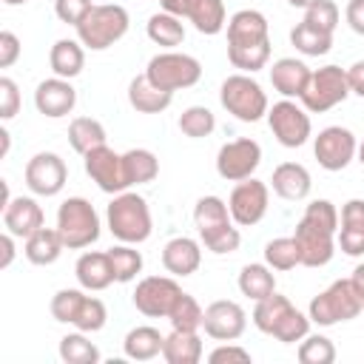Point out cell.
<instances>
[{"label": "cell", "mask_w": 364, "mask_h": 364, "mask_svg": "<svg viewBox=\"0 0 364 364\" xmlns=\"http://www.w3.org/2000/svg\"><path fill=\"white\" fill-rule=\"evenodd\" d=\"M344 20L355 34L364 37V0H350L344 9Z\"/></svg>", "instance_id": "cell-51"}, {"label": "cell", "mask_w": 364, "mask_h": 364, "mask_svg": "<svg viewBox=\"0 0 364 364\" xmlns=\"http://www.w3.org/2000/svg\"><path fill=\"white\" fill-rule=\"evenodd\" d=\"M74 276H77L80 287L88 290V293L111 287L114 284V270H111L108 250H85L74 264Z\"/></svg>", "instance_id": "cell-26"}, {"label": "cell", "mask_w": 364, "mask_h": 364, "mask_svg": "<svg viewBox=\"0 0 364 364\" xmlns=\"http://www.w3.org/2000/svg\"><path fill=\"white\" fill-rule=\"evenodd\" d=\"M63 250H65V242H63L60 230H57V228H46V225H43L40 230H34V233L26 239V245H23L26 259H28L31 264H37V267L54 264V262L63 256Z\"/></svg>", "instance_id": "cell-27"}, {"label": "cell", "mask_w": 364, "mask_h": 364, "mask_svg": "<svg viewBox=\"0 0 364 364\" xmlns=\"http://www.w3.org/2000/svg\"><path fill=\"white\" fill-rule=\"evenodd\" d=\"M128 26L131 17L119 3H100L74 26V31L88 51H105L128 34Z\"/></svg>", "instance_id": "cell-6"}, {"label": "cell", "mask_w": 364, "mask_h": 364, "mask_svg": "<svg viewBox=\"0 0 364 364\" xmlns=\"http://www.w3.org/2000/svg\"><path fill=\"white\" fill-rule=\"evenodd\" d=\"M100 213L94 205L82 196H68L57 208V230L65 242V250H82L91 247L100 239Z\"/></svg>", "instance_id": "cell-7"}, {"label": "cell", "mask_w": 364, "mask_h": 364, "mask_svg": "<svg viewBox=\"0 0 364 364\" xmlns=\"http://www.w3.org/2000/svg\"><path fill=\"white\" fill-rule=\"evenodd\" d=\"M208 361L210 364H250V353L239 344H230V341H222L216 350L208 353Z\"/></svg>", "instance_id": "cell-49"}, {"label": "cell", "mask_w": 364, "mask_h": 364, "mask_svg": "<svg viewBox=\"0 0 364 364\" xmlns=\"http://www.w3.org/2000/svg\"><path fill=\"white\" fill-rule=\"evenodd\" d=\"M159 6H162V11L176 14V17H182V20H185V14H188V0H159Z\"/></svg>", "instance_id": "cell-54"}, {"label": "cell", "mask_w": 364, "mask_h": 364, "mask_svg": "<svg viewBox=\"0 0 364 364\" xmlns=\"http://www.w3.org/2000/svg\"><path fill=\"white\" fill-rule=\"evenodd\" d=\"M60 358L65 364H97L100 361V350L88 338V333L74 330V333H65L60 338Z\"/></svg>", "instance_id": "cell-39"}, {"label": "cell", "mask_w": 364, "mask_h": 364, "mask_svg": "<svg viewBox=\"0 0 364 364\" xmlns=\"http://www.w3.org/2000/svg\"><path fill=\"white\" fill-rule=\"evenodd\" d=\"M202 327H205V336H210L213 341H236L247 327V313L239 301L219 299L205 307Z\"/></svg>", "instance_id": "cell-19"}, {"label": "cell", "mask_w": 364, "mask_h": 364, "mask_svg": "<svg viewBox=\"0 0 364 364\" xmlns=\"http://www.w3.org/2000/svg\"><path fill=\"white\" fill-rule=\"evenodd\" d=\"M179 296L182 287L176 284V276H145L136 282L131 301L148 318H168Z\"/></svg>", "instance_id": "cell-14"}, {"label": "cell", "mask_w": 364, "mask_h": 364, "mask_svg": "<svg viewBox=\"0 0 364 364\" xmlns=\"http://www.w3.org/2000/svg\"><path fill=\"white\" fill-rule=\"evenodd\" d=\"M82 299H85V290H77V287H63V290H57V293L51 296V304H48L54 321L71 324L74 316H77V310H80V304H82Z\"/></svg>", "instance_id": "cell-45"}, {"label": "cell", "mask_w": 364, "mask_h": 364, "mask_svg": "<svg viewBox=\"0 0 364 364\" xmlns=\"http://www.w3.org/2000/svg\"><path fill=\"white\" fill-rule=\"evenodd\" d=\"M264 262L273 267V270H293L301 264L299 259V245L293 236H279V239H270L264 245Z\"/></svg>", "instance_id": "cell-40"}, {"label": "cell", "mask_w": 364, "mask_h": 364, "mask_svg": "<svg viewBox=\"0 0 364 364\" xmlns=\"http://www.w3.org/2000/svg\"><path fill=\"white\" fill-rule=\"evenodd\" d=\"M290 46L304 57H324L333 48V34H324L301 20L290 28Z\"/></svg>", "instance_id": "cell-37"}, {"label": "cell", "mask_w": 364, "mask_h": 364, "mask_svg": "<svg viewBox=\"0 0 364 364\" xmlns=\"http://www.w3.org/2000/svg\"><path fill=\"white\" fill-rule=\"evenodd\" d=\"M350 282H353V287H355V293H358V299H361V307H364V262H361V264H355V270H353Z\"/></svg>", "instance_id": "cell-55"}, {"label": "cell", "mask_w": 364, "mask_h": 364, "mask_svg": "<svg viewBox=\"0 0 364 364\" xmlns=\"http://www.w3.org/2000/svg\"><path fill=\"white\" fill-rule=\"evenodd\" d=\"M347 82H350V94L364 97V60H358L347 68Z\"/></svg>", "instance_id": "cell-52"}, {"label": "cell", "mask_w": 364, "mask_h": 364, "mask_svg": "<svg viewBox=\"0 0 364 364\" xmlns=\"http://www.w3.org/2000/svg\"><path fill=\"white\" fill-rule=\"evenodd\" d=\"M162 344H165V336L151 327V324H139V327H131L122 338V353L131 358V361H151L156 355H162Z\"/></svg>", "instance_id": "cell-31"}, {"label": "cell", "mask_w": 364, "mask_h": 364, "mask_svg": "<svg viewBox=\"0 0 364 364\" xmlns=\"http://www.w3.org/2000/svg\"><path fill=\"white\" fill-rule=\"evenodd\" d=\"M355 156H358V162H361V165H364V139H361V142H358V151H355Z\"/></svg>", "instance_id": "cell-58"}, {"label": "cell", "mask_w": 364, "mask_h": 364, "mask_svg": "<svg viewBox=\"0 0 364 364\" xmlns=\"http://www.w3.org/2000/svg\"><path fill=\"white\" fill-rule=\"evenodd\" d=\"M68 142H71V148L80 156H85L88 151L105 145L108 134H105V125L100 119H94V117H74L71 125H68Z\"/></svg>", "instance_id": "cell-35"}, {"label": "cell", "mask_w": 364, "mask_h": 364, "mask_svg": "<svg viewBox=\"0 0 364 364\" xmlns=\"http://www.w3.org/2000/svg\"><path fill=\"white\" fill-rule=\"evenodd\" d=\"M259 165H262V145L256 139H250V136L230 139L216 154V173L222 179H228V182L250 179Z\"/></svg>", "instance_id": "cell-15"}, {"label": "cell", "mask_w": 364, "mask_h": 364, "mask_svg": "<svg viewBox=\"0 0 364 364\" xmlns=\"http://www.w3.org/2000/svg\"><path fill=\"white\" fill-rule=\"evenodd\" d=\"M94 9L91 0H54V14L60 23H68V26H77L88 11Z\"/></svg>", "instance_id": "cell-47"}, {"label": "cell", "mask_w": 364, "mask_h": 364, "mask_svg": "<svg viewBox=\"0 0 364 364\" xmlns=\"http://www.w3.org/2000/svg\"><path fill=\"white\" fill-rule=\"evenodd\" d=\"M6 6H23V3H28V0H3Z\"/></svg>", "instance_id": "cell-59"}, {"label": "cell", "mask_w": 364, "mask_h": 364, "mask_svg": "<svg viewBox=\"0 0 364 364\" xmlns=\"http://www.w3.org/2000/svg\"><path fill=\"white\" fill-rule=\"evenodd\" d=\"M188 23H193V28L199 34H219L228 26V11H225V0H188Z\"/></svg>", "instance_id": "cell-32"}, {"label": "cell", "mask_w": 364, "mask_h": 364, "mask_svg": "<svg viewBox=\"0 0 364 364\" xmlns=\"http://www.w3.org/2000/svg\"><path fill=\"white\" fill-rule=\"evenodd\" d=\"M105 321H108V307L102 304V299L85 296L71 324H74L77 330H82V333H100V330L105 327Z\"/></svg>", "instance_id": "cell-44"}, {"label": "cell", "mask_w": 364, "mask_h": 364, "mask_svg": "<svg viewBox=\"0 0 364 364\" xmlns=\"http://www.w3.org/2000/svg\"><path fill=\"white\" fill-rule=\"evenodd\" d=\"M48 65L54 71V77H63V80H74L82 68H85V46L80 40H57L48 51Z\"/></svg>", "instance_id": "cell-29"}, {"label": "cell", "mask_w": 364, "mask_h": 364, "mask_svg": "<svg viewBox=\"0 0 364 364\" xmlns=\"http://www.w3.org/2000/svg\"><path fill=\"white\" fill-rule=\"evenodd\" d=\"M228 60L242 74H256L270 60V23L259 9H239L228 17Z\"/></svg>", "instance_id": "cell-1"}, {"label": "cell", "mask_w": 364, "mask_h": 364, "mask_svg": "<svg viewBox=\"0 0 364 364\" xmlns=\"http://www.w3.org/2000/svg\"><path fill=\"white\" fill-rule=\"evenodd\" d=\"M239 290H242V296H247L253 301L267 299L270 293H276L273 267L267 262H250V264H245L239 270Z\"/></svg>", "instance_id": "cell-33"}, {"label": "cell", "mask_w": 364, "mask_h": 364, "mask_svg": "<svg viewBox=\"0 0 364 364\" xmlns=\"http://www.w3.org/2000/svg\"><path fill=\"white\" fill-rule=\"evenodd\" d=\"M122 168L128 185H148L159 176V159L148 148H131L122 154Z\"/></svg>", "instance_id": "cell-36"}, {"label": "cell", "mask_w": 364, "mask_h": 364, "mask_svg": "<svg viewBox=\"0 0 364 364\" xmlns=\"http://www.w3.org/2000/svg\"><path fill=\"white\" fill-rule=\"evenodd\" d=\"M34 105L43 117L48 119H60V117H68L77 105V91L71 85V80H63V77H48L43 82H37L34 88Z\"/></svg>", "instance_id": "cell-20"}, {"label": "cell", "mask_w": 364, "mask_h": 364, "mask_svg": "<svg viewBox=\"0 0 364 364\" xmlns=\"http://www.w3.org/2000/svg\"><path fill=\"white\" fill-rule=\"evenodd\" d=\"M358 151V139L344 125H327L313 136V156L324 171H344Z\"/></svg>", "instance_id": "cell-13"}, {"label": "cell", "mask_w": 364, "mask_h": 364, "mask_svg": "<svg viewBox=\"0 0 364 364\" xmlns=\"http://www.w3.org/2000/svg\"><path fill=\"white\" fill-rule=\"evenodd\" d=\"M310 68L304 60H296V57H282L270 65V82H273V91H279L284 100H301L307 82H310Z\"/></svg>", "instance_id": "cell-24"}, {"label": "cell", "mask_w": 364, "mask_h": 364, "mask_svg": "<svg viewBox=\"0 0 364 364\" xmlns=\"http://www.w3.org/2000/svg\"><path fill=\"white\" fill-rule=\"evenodd\" d=\"M0 142H3L0 156H6V154H9V145H11V136H9V131H6V128H0Z\"/></svg>", "instance_id": "cell-56"}, {"label": "cell", "mask_w": 364, "mask_h": 364, "mask_svg": "<svg viewBox=\"0 0 364 364\" xmlns=\"http://www.w3.org/2000/svg\"><path fill=\"white\" fill-rule=\"evenodd\" d=\"M145 31H148V40L156 43V46H162L165 51L182 46V40H185V23H182V17L168 14V11L151 14L148 23H145Z\"/></svg>", "instance_id": "cell-34"}, {"label": "cell", "mask_w": 364, "mask_h": 364, "mask_svg": "<svg viewBox=\"0 0 364 364\" xmlns=\"http://www.w3.org/2000/svg\"><path fill=\"white\" fill-rule=\"evenodd\" d=\"M23 179L34 196H57L68 182L65 159L54 151H40L26 162Z\"/></svg>", "instance_id": "cell-16"}, {"label": "cell", "mask_w": 364, "mask_h": 364, "mask_svg": "<svg viewBox=\"0 0 364 364\" xmlns=\"http://www.w3.org/2000/svg\"><path fill=\"white\" fill-rule=\"evenodd\" d=\"M202 336L199 330H171L162 344V358L168 364H199L202 361Z\"/></svg>", "instance_id": "cell-28"}, {"label": "cell", "mask_w": 364, "mask_h": 364, "mask_svg": "<svg viewBox=\"0 0 364 364\" xmlns=\"http://www.w3.org/2000/svg\"><path fill=\"white\" fill-rule=\"evenodd\" d=\"M108 259H111L114 282H119V284L134 282V279L142 273V264H145V262H142V253L136 250V245H125V242L108 247Z\"/></svg>", "instance_id": "cell-38"}, {"label": "cell", "mask_w": 364, "mask_h": 364, "mask_svg": "<svg viewBox=\"0 0 364 364\" xmlns=\"http://www.w3.org/2000/svg\"><path fill=\"white\" fill-rule=\"evenodd\" d=\"M296 355L301 364H333L336 361V344L321 333H307L299 341Z\"/></svg>", "instance_id": "cell-41"}, {"label": "cell", "mask_w": 364, "mask_h": 364, "mask_svg": "<svg viewBox=\"0 0 364 364\" xmlns=\"http://www.w3.org/2000/svg\"><path fill=\"white\" fill-rule=\"evenodd\" d=\"M350 97V82H347V68L341 65H321L310 74V82L301 94V105L310 114H324L336 105H341Z\"/></svg>", "instance_id": "cell-11"}, {"label": "cell", "mask_w": 364, "mask_h": 364, "mask_svg": "<svg viewBox=\"0 0 364 364\" xmlns=\"http://www.w3.org/2000/svg\"><path fill=\"white\" fill-rule=\"evenodd\" d=\"M82 162H85V173L91 176V182H97V188L102 193L117 196V193H122V191L131 188L128 179H125L122 154H117L114 148H108V142L100 145V148H94V151H88L82 156Z\"/></svg>", "instance_id": "cell-18"}, {"label": "cell", "mask_w": 364, "mask_h": 364, "mask_svg": "<svg viewBox=\"0 0 364 364\" xmlns=\"http://www.w3.org/2000/svg\"><path fill=\"white\" fill-rule=\"evenodd\" d=\"M338 17L341 14H338V6L333 0H316L313 6L304 9V23L313 26V28H318V31H324V34H333L336 31Z\"/></svg>", "instance_id": "cell-46"}, {"label": "cell", "mask_w": 364, "mask_h": 364, "mask_svg": "<svg viewBox=\"0 0 364 364\" xmlns=\"http://www.w3.org/2000/svg\"><path fill=\"white\" fill-rule=\"evenodd\" d=\"M336 245L347 256H364V199H350L341 205Z\"/></svg>", "instance_id": "cell-23"}, {"label": "cell", "mask_w": 364, "mask_h": 364, "mask_svg": "<svg viewBox=\"0 0 364 364\" xmlns=\"http://www.w3.org/2000/svg\"><path fill=\"white\" fill-rule=\"evenodd\" d=\"M46 225V213L34 196H11L3 205V228L17 239H28L34 230Z\"/></svg>", "instance_id": "cell-21"}, {"label": "cell", "mask_w": 364, "mask_h": 364, "mask_svg": "<svg viewBox=\"0 0 364 364\" xmlns=\"http://www.w3.org/2000/svg\"><path fill=\"white\" fill-rule=\"evenodd\" d=\"M202 316H205L202 304L191 293L182 290V296L176 299L173 310L168 313V321H171V330H199L202 327Z\"/></svg>", "instance_id": "cell-43"}, {"label": "cell", "mask_w": 364, "mask_h": 364, "mask_svg": "<svg viewBox=\"0 0 364 364\" xmlns=\"http://www.w3.org/2000/svg\"><path fill=\"white\" fill-rule=\"evenodd\" d=\"M20 40L14 31H0V68H11L20 60Z\"/></svg>", "instance_id": "cell-50"}, {"label": "cell", "mask_w": 364, "mask_h": 364, "mask_svg": "<svg viewBox=\"0 0 364 364\" xmlns=\"http://www.w3.org/2000/svg\"><path fill=\"white\" fill-rule=\"evenodd\" d=\"M270 188H273L276 196H282L287 202H301V199L310 196L313 179H310V171L301 162H282V165L273 168Z\"/></svg>", "instance_id": "cell-25"}, {"label": "cell", "mask_w": 364, "mask_h": 364, "mask_svg": "<svg viewBox=\"0 0 364 364\" xmlns=\"http://www.w3.org/2000/svg\"><path fill=\"white\" fill-rule=\"evenodd\" d=\"M202 264V242L191 236H173L162 247V267L171 276H193Z\"/></svg>", "instance_id": "cell-22"}, {"label": "cell", "mask_w": 364, "mask_h": 364, "mask_svg": "<svg viewBox=\"0 0 364 364\" xmlns=\"http://www.w3.org/2000/svg\"><path fill=\"white\" fill-rule=\"evenodd\" d=\"M287 3H290L293 9H307V6H313L316 0H287Z\"/></svg>", "instance_id": "cell-57"}, {"label": "cell", "mask_w": 364, "mask_h": 364, "mask_svg": "<svg viewBox=\"0 0 364 364\" xmlns=\"http://www.w3.org/2000/svg\"><path fill=\"white\" fill-rule=\"evenodd\" d=\"M145 77L162 88V91H182V88H191L202 80V63L191 54H182V51H159L148 60V68H145Z\"/></svg>", "instance_id": "cell-10"}, {"label": "cell", "mask_w": 364, "mask_h": 364, "mask_svg": "<svg viewBox=\"0 0 364 364\" xmlns=\"http://www.w3.org/2000/svg\"><path fill=\"white\" fill-rule=\"evenodd\" d=\"M193 225H196V233H199V242L216 253V256H225V253H233L239 250L242 245V233H239V225L233 222L230 216V208L225 199L219 196H202L193 208Z\"/></svg>", "instance_id": "cell-3"}, {"label": "cell", "mask_w": 364, "mask_h": 364, "mask_svg": "<svg viewBox=\"0 0 364 364\" xmlns=\"http://www.w3.org/2000/svg\"><path fill=\"white\" fill-rule=\"evenodd\" d=\"M267 125L279 145L284 148H301L313 136L310 111L299 105L296 100H279L267 108Z\"/></svg>", "instance_id": "cell-12"}, {"label": "cell", "mask_w": 364, "mask_h": 364, "mask_svg": "<svg viewBox=\"0 0 364 364\" xmlns=\"http://www.w3.org/2000/svg\"><path fill=\"white\" fill-rule=\"evenodd\" d=\"M20 111V88L11 77H0V119L9 122Z\"/></svg>", "instance_id": "cell-48"}, {"label": "cell", "mask_w": 364, "mask_h": 364, "mask_svg": "<svg viewBox=\"0 0 364 364\" xmlns=\"http://www.w3.org/2000/svg\"><path fill=\"white\" fill-rule=\"evenodd\" d=\"M361 313H364V307H361V299H358L350 279H336L327 290L313 296L310 307H307L310 321L318 324V327H333V324H341V321H353Z\"/></svg>", "instance_id": "cell-8"}, {"label": "cell", "mask_w": 364, "mask_h": 364, "mask_svg": "<svg viewBox=\"0 0 364 364\" xmlns=\"http://www.w3.org/2000/svg\"><path fill=\"white\" fill-rule=\"evenodd\" d=\"M105 225H108L111 236L117 242H125V245H142L151 239V230H154L151 208L134 191H122L108 202Z\"/></svg>", "instance_id": "cell-5"}, {"label": "cell", "mask_w": 364, "mask_h": 364, "mask_svg": "<svg viewBox=\"0 0 364 364\" xmlns=\"http://www.w3.org/2000/svg\"><path fill=\"white\" fill-rule=\"evenodd\" d=\"M216 128V117L210 108L205 105H191L179 114V131L191 139H202V136H210Z\"/></svg>", "instance_id": "cell-42"}, {"label": "cell", "mask_w": 364, "mask_h": 364, "mask_svg": "<svg viewBox=\"0 0 364 364\" xmlns=\"http://www.w3.org/2000/svg\"><path fill=\"white\" fill-rule=\"evenodd\" d=\"M219 102L239 122H259L262 117H267V108H270L264 88L250 74H242V71L225 77L219 88Z\"/></svg>", "instance_id": "cell-9"}, {"label": "cell", "mask_w": 364, "mask_h": 364, "mask_svg": "<svg viewBox=\"0 0 364 364\" xmlns=\"http://www.w3.org/2000/svg\"><path fill=\"white\" fill-rule=\"evenodd\" d=\"M336 233H338V208L330 199H313L301 219L296 222V245L304 267H324L336 256Z\"/></svg>", "instance_id": "cell-2"}, {"label": "cell", "mask_w": 364, "mask_h": 364, "mask_svg": "<svg viewBox=\"0 0 364 364\" xmlns=\"http://www.w3.org/2000/svg\"><path fill=\"white\" fill-rule=\"evenodd\" d=\"M250 318H253L256 330L273 336V338L282 341V344H296V341H301V338L310 333V324H313L310 316H304L301 310H296V307L290 304V299L282 296V293H270L267 299L256 301Z\"/></svg>", "instance_id": "cell-4"}, {"label": "cell", "mask_w": 364, "mask_h": 364, "mask_svg": "<svg viewBox=\"0 0 364 364\" xmlns=\"http://www.w3.org/2000/svg\"><path fill=\"white\" fill-rule=\"evenodd\" d=\"M14 233H3L0 236V250H3V256H0V270H6V267H11V262H14V253H17V247H14Z\"/></svg>", "instance_id": "cell-53"}, {"label": "cell", "mask_w": 364, "mask_h": 364, "mask_svg": "<svg viewBox=\"0 0 364 364\" xmlns=\"http://www.w3.org/2000/svg\"><path fill=\"white\" fill-rule=\"evenodd\" d=\"M128 102L139 114H159L173 102V94L156 88L145 74H139V77H134L128 82Z\"/></svg>", "instance_id": "cell-30"}, {"label": "cell", "mask_w": 364, "mask_h": 364, "mask_svg": "<svg viewBox=\"0 0 364 364\" xmlns=\"http://www.w3.org/2000/svg\"><path fill=\"white\" fill-rule=\"evenodd\" d=\"M267 205H270V185L267 182H259V179H242L236 182V188L230 191V199H228V208H230V216L239 228H253L264 219L267 213Z\"/></svg>", "instance_id": "cell-17"}]
</instances>
